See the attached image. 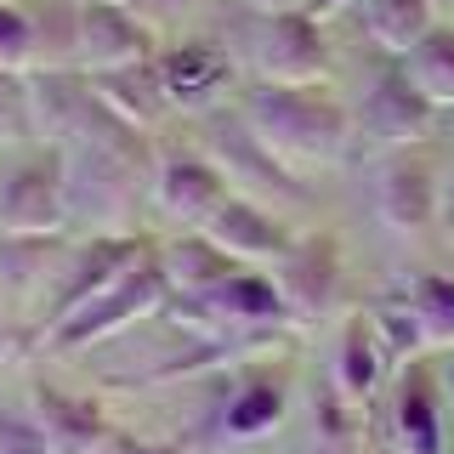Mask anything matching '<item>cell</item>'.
<instances>
[{"mask_svg": "<svg viewBox=\"0 0 454 454\" xmlns=\"http://www.w3.org/2000/svg\"><path fill=\"white\" fill-rule=\"evenodd\" d=\"M375 216L397 239H426L443 222V182L432 153L420 148H387L375 165Z\"/></svg>", "mask_w": 454, "mask_h": 454, "instance_id": "cell-10", "label": "cell"}, {"mask_svg": "<svg viewBox=\"0 0 454 454\" xmlns=\"http://www.w3.org/2000/svg\"><path fill=\"white\" fill-rule=\"evenodd\" d=\"M120 6H131L142 23H153V28H170V23H182L188 12H199L205 0H120Z\"/></svg>", "mask_w": 454, "mask_h": 454, "instance_id": "cell-30", "label": "cell"}, {"mask_svg": "<svg viewBox=\"0 0 454 454\" xmlns=\"http://www.w3.org/2000/svg\"><path fill=\"white\" fill-rule=\"evenodd\" d=\"M369 318H375V335H380V347H387V358L392 364H403V358H415V352H426V335H420V318L409 312L403 295H387V301H375L369 307Z\"/></svg>", "mask_w": 454, "mask_h": 454, "instance_id": "cell-27", "label": "cell"}, {"mask_svg": "<svg viewBox=\"0 0 454 454\" xmlns=\"http://www.w3.org/2000/svg\"><path fill=\"white\" fill-rule=\"evenodd\" d=\"M40 68V23L18 0H0V74H35Z\"/></svg>", "mask_w": 454, "mask_h": 454, "instance_id": "cell-26", "label": "cell"}, {"mask_svg": "<svg viewBox=\"0 0 454 454\" xmlns=\"http://www.w3.org/2000/svg\"><path fill=\"white\" fill-rule=\"evenodd\" d=\"M239 114H245V125L290 170L347 165L352 148H358V114L340 103L324 80H307V85L255 80L250 91L239 97Z\"/></svg>", "mask_w": 454, "mask_h": 454, "instance_id": "cell-1", "label": "cell"}, {"mask_svg": "<svg viewBox=\"0 0 454 454\" xmlns=\"http://www.w3.org/2000/svg\"><path fill=\"white\" fill-rule=\"evenodd\" d=\"M63 222H68V153L57 142H40L0 176V233H57Z\"/></svg>", "mask_w": 454, "mask_h": 454, "instance_id": "cell-6", "label": "cell"}, {"mask_svg": "<svg viewBox=\"0 0 454 454\" xmlns=\"http://www.w3.org/2000/svg\"><path fill=\"white\" fill-rule=\"evenodd\" d=\"M0 176H6V170H0Z\"/></svg>", "mask_w": 454, "mask_h": 454, "instance_id": "cell-38", "label": "cell"}, {"mask_svg": "<svg viewBox=\"0 0 454 454\" xmlns=\"http://www.w3.org/2000/svg\"><path fill=\"white\" fill-rule=\"evenodd\" d=\"M437 125V103L409 80L403 57H387L380 74L369 80L364 108H358V142H375V148H420Z\"/></svg>", "mask_w": 454, "mask_h": 454, "instance_id": "cell-11", "label": "cell"}, {"mask_svg": "<svg viewBox=\"0 0 454 454\" xmlns=\"http://www.w3.org/2000/svg\"><path fill=\"white\" fill-rule=\"evenodd\" d=\"M409 80L432 97L437 108H454V23H432L415 46L403 51Z\"/></svg>", "mask_w": 454, "mask_h": 454, "instance_id": "cell-24", "label": "cell"}, {"mask_svg": "<svg viewBox=\"0 0 454 454\" xmlns=\"http://www.w3.org/2000/svg\"><path fill=\"white\" fill-rule=\"evenodd\" d=\"M160 80L170 108H210L216 97L233 85V57L210 40H176V46H160Z\"/></svg>", "mask_w": 454, "mask_h": 454, "instance_id": "cell-17", "label": "cell"}, {"mask_svg": "<svg viewBox=\"0 0 454 454\" xmlns=\"http://www.w3.org/2000/svg\"><path fill=\"white\" fill-rule=\"evenodd\" d=\"M387 420H392V443L397 454H449L443 443V380L426 364V352L403 358L387 397Z\"/></svg>", "mask_w": 454, "mask_h": 454, "instance_id": "cell-13", "label": "cell"}, {"mask_svg": "<svg viewBox=\"0 0 454 454\" xmlns=\"http://www.w3.org/2000/svg\"><path fill=\"white\" fill-rule=\"evenodd\" d=\"M387 369H392V358H387V347H380V335H375L369 307L347 312L340 340H335V369H330V380L347 392V403L369 409V403H375V392H380V380H387Z\"/></svg>", "mask_w": 454, "mask_h": 454, "instance_id": "cell-18", "label": "cell"}, {"mask_svg": "<svg viewBox=\"0 0 454 454\" xmlns=\"http://www.w3.org/2000/svg\"><path fill=\"white\" fill-rule=\"evenodd\" d=\"M245 57L262 80L278 85H307L330 74V46L312 12L301 6H278V12H255L245 23Z\"/></svg>", "mask_w": 454, "mask_h": 454, "instance_id": "cell-5", "label": "cell"}, {"mask_svg": "<svg viewBox=\"0 0 454 454\" xmlns=\"http://www.w3.org/2000/svg\"><path fill=\"white\" fill-rule=\"evenodd\" d=\"M35 352V340H28V330H18V324L6 318V307H0V364H12V358H28Z\"/></svg>", "mask_w": 454, "mask_h": 454, "instance_id": "cell-32", "label": "cell"}, {"mask_svg": "<svg viewBox=\"0 0 454 454\" xmlns=\"http://www.w3.org/2000/svg\"><path fill=\"white\" fill-rule=\"evenodd\" d=\"M340 6H347V0H301V12H312V18H330Z\"/></svg>", "mask_w": 454, "mask_h": 454, "instance_id": "cell-33", "label": "cell"}, {"mask_svg": "<svg viewBox=\"0 0 454 454\" xmlns=\"http://www.w3.org/2000/svg\"><path fill=\"white\" fill-rule=\"evenodd\" d=\"M199 227H205L222 250H233L239 262H278V255L295 245V227L250 193H227Z\"/></svg>", "mask_w": 454, "mask_h": 454, "instance_id": "cell-15", "label": "cell"}, {"mask_svg": "<svg viewBox=\"0 0 454 454\" xmlns=\"http://www.w3.org/2000/svg\"><path fill=\"white\" fill-rule=\"evenodd\" d=\"M290 387H295V364L278 358V352L227 369V397L216 403V437L255 443V437L278 432L284 415H290Z\"/></svg>", "mask_w": 454, "mask_h": 454, "instance_id": "cell-9", "label": "cell"}, {"mask_svg": "<svg viewBox=\"0 0 454 454\" xmlns=\"http://www.w3.org/2000/svg\"><path fill=\"white\" fill-rule=\"evenodd\" d=\"M255 12H278V6H290V0H250Z\"/></svg>", "mask_w": 454, "mask_h": 454, "instance_id": "cell-36", "label": "cell"}, {"mask_svg": "<svg viewBox=\"0 0 454 454\" xmlns=\"http://www.w3.org/2000/svg\"><path fill=\"white\" fill-rule=\"evenodd\" d=\"M369 454H397V449H380V443H375V449H369Z\"/></svg>", "mask_w": 454, "mask_h": 454, "instance_id": "cell-37", "label": "cell"}, {"mask_svg": "<svg viewBox=\"0 0 454 454\" xmlns=\"http://www.w3.org/2000/svg\"><path fill=\"white\" fill-rule=\"evenodd\" d=\"M205 153L222 165V176H227L233 193H250V199H262V205L267 199H273V205H312V188L301 182V170L284 165L278 153L245 125V114L216 120V131L205 137Z\"/></svg>", "mask_w": 454, "mask_h": 454, "instance_id": "cell-8", "label": "cell"}, {"mask_svg": "<svg viewBox=\"0 0 454 454\" xmlns=\"http://www.w3.org/2000/svg\"><path fill=\"white\" fill-rule=\"evenodd\" d=\"M160 262H165L170 295H199V290H210V284L233 278L239 267H250V262H239L233 250H222L205 227H193V233H182V239H160Z\"/></svg>", "mask_w": 454, "mask_h": 454, "instance_id": "cell-19", "label": "cell"}, {"mask_svg": "<svg viewBox=\"0 0 454 454\" xmlns=\"http://www.w3.org/2000/svg\"><path fill=\"white\" fill-rule=\"evenodd\" d=\"M165 295H170V278H165V262H160V239H153L142 262H131L103 295H91V301H85L74 318H63L46 340H40V347H46V352H80V347H97V340L131 330L137 318L160 312V307H165Z\"/></svg>", "mask_w": 454, "mask_h": 454, "instance_id": "cell-3", "label": "cell"}, {"mask_svg": "<svg viewBox=\"0 0 454 454\" xmlns=\"http://www.w3.org/2000/svg\"><path fill=\"white\" fill-rule=\"evenodd\" d=\"M97 97L125 114L131 125H142V131H153V125L170 114V97H165V80H160V63H125V68H103V74H91Z\"/></svg>", "mask_w": 454, "mask_h": 454, "instance_id": "cell-20", "label": "cell"}, {"mask_svg": "<svg viewBox=\"0 0 454 454\" xmlns=\"http://www.w3.org/2000/svg\"><path fill=\"white\" fill-rule=\"evenodd\" d=\"M148 245H153V233H137V227H114V233H91L85 245L68 255L63 267H57V290H51V301H46V312H40V324L28 330V340H46L63 318H74V312L91 301V295H103L114 278L125 273L131 262H142L148 255Z\"/></svg>", "mask_w": 454, "mask_h": 454, "instance_id": "cell-4", "label": "cell"}, {"mask_svg": "<svg viewBox=\"0 0 454 454\" xmlns=\"http://www.w3.org/2000/svg\"><path fill=\"white\" fill-rule=\"evenodd\" d=\"M35 137V103H28V74H0V142Z\"/></svg>", "mask_w": 454, "mask_h": 454, "instance_id": "cell-29", "label": "cell"}, {"mask_svg": "<svg viewBox=\"0 0 454 454\" xmlns=\"http://www.w3.org/2000/svg\"><path fill=\"white\" fill-rule=\"evenodd\" d=\"M443 227H454V182L443 188Z\"/></svg>", "mask_w": 454, "mask_h": 454, "instance_id": "cell-35", "label": "cell"}, {"mask_svg": "<svg viewBox=\"0 0 454 454\" xmlns=\"http://www.w3.org/2000/svg\"><path fill=\"white\" fill-rule=\"evenodd\" d=\"M165 318L188 335H239V330H295L284 290L273 273L239 267L233 278L210 284L199 295H165Z\"/></svg>", "mask_w": 454, "mask_h": 454, "instance_id": "cell-2", "label": "cell"}, {"mask_svg": "<svg viewBox=\"0 0 454 454\" xmlns=\"http://www.w3.org/2000/svg\"><path fill=\"white\" fill-rule=\"evenodd\" d=\"M227 193H233V188H227L222 165L210 160V153H199V148H160V165H153V199H160L165 216L199 227Z\"/></svg>", "mask_w": 454, "mask_h": 454, "instance_id": "cell-14", "label": "cell"}, {"mask_svg": "<svg viewBox=\"0 0 454 454\" xmlns=\"http://www.w3.org/2000/svg\"><path fill=\"white\" fill-rule=\"evenodd\" d=\"M28 409L46 426L51 454H97V443L114 432L108 409L97 403V397L68 392V387H57V380H35V387H28Z\"/></svg>", "mask_w": 454, "mask_h": 454, "instance_id": "cell-16", "label": "cell"}, {"mask_svg": "<svg viewBox=\"0 0 454 454\" xmlns=\"http://www.w3.org/2000/svg\"><path fill=\"white\" fill-rule=\"evenodd\" d=\"M312 454H364V409L335 380L312 387Z\"/></svg>", "mask_w": 454, "mask_h": 454, "instance_id": "cell-22", "label": "cell"}, {"mask_svg": "<svg viewBox=\"0 0 454 454\" xmlns=\"http://www.w3.org/2000/svg\"><path fill=\"white\" fill-rule=\"evenodd\" d=\"M0 454H51V437L35 409L0 403Z\"/></svg>", "mask_w": 454, "mask_h": 454, "instance_id": "cell-28", "label": "cell"}, {"mask_svg": "<svg viewBox=\"0 0 454 454\" xmlns=\"http://www.w3.org/2000/svg\"><path fill=\"white\" fill-rule=\"evenodd\" d=\"M160 28L142 23L131 6L120 0H80V51L74 68L85 74H103V68H125V63H148L160 57Z\"/></svg>", "mask_w": 454, "mask_h": 454, "instance_id": "cell-12", "label": "cell"}, {"mask_svg": "<svg viewBox=\"0 0 454 454\" xmlns=\"http://www.w3.org/2000/svg\"><path fill=\"white\" fill-rule=\"evenodd\" d=\"M409 301V312L420 318L426 352H449L454 347V278L449 273H420L397 290Z\"/></svg>", "mask_w": 454, "mask_h": 454, "instance_id": "cell-25", "label": "cell"}, {"mask_svg": "<svg viewBox=\"0 0 454 454\" xmlns=\"http://www.w3.org/2000/svg\"><path fill=\"white\" fill-rule=\"evenodd\" d=\"M273 278L284 290L295 330H312L347 301V255L335 233H295V245L273 262Z\"/></svg>", "mask_w": 454, "mask_h": 454, "instance_id": "cell-7", "label": "cell"}, {"mask_svg": "<svg viewBox=\"0 0 454 454\" xmlns=\"http://www.w3.org/2000/svg\"><path fill=\"white\" fill-rule=\"evenodd\" d=\"M97 454H193V449H182V443H153V437H131V432H114L97 443Z\"/></svg>", "mask_w": 454, "mask_h": 454, "instance_id": "cell-31", "label": "cell"}, {"mask_svg": "<svg viewBox=\"0 0 454 454\" xmlns=\"http://www.w3.org/2000/svg\"><path fill=\"white\" fill-rule=\"evenodd\" d=\"M358 18H364V35L375 40L387 57H403L426 28L437 23L432 18V0H364Z\"/></svg>", "mask_w": 454, "mask_h": 454, "instance_id": "cell-23", "label": "cell"}, {"mask_svg": "<svg viewBox=\"0 0 454 454\" xmlns=\"http://www.w3.org/2000/svg\"><path fill=\"white\" fill-rule=\"evenodd\" d=\"M437 380H443V392H449V403H454V347L443 352V369H437Z\"/></svg>", "mask_w": 454, "mask_h": 454, "instance_id": "cell-34", "label": "cell"}, {"mask_svg": "<svg viewBox=\"0 0 454 454\" xmlns=\"http://www.w3.org/2000/svg\"><path fill=\"white\" fill-rule=\"evenodd\" d=\"M68 245V233H0V301L6 295L35 290L46 273H57V250Z\"/></svg>", "mask_w": 454, "mask_h": 454, "instance_id": "cell-21", "label": "cell"}]
</instances>
